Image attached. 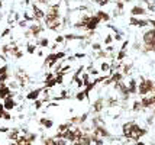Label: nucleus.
<instances>
[{
  "instance_id": "nucleus-1",
  "label": "nucleus",
  "mask_w": 155,
  "mask_h": 145,
  "mask_svg": "<svg viewBox=\"0 0 155 145\" xmlns=\"http://www.w3.org/2000/svg\"><path fill=\"white\" fill-rule=\"evenodd\" d=\"M143 41V52H152L155 51V28L148 29L142 35Z\"/></svg>"
},
{
  "instance_id": "nucleus-2",
  "label": "nucleus",
  "mask_w": 155,
  "mask_h": 145,
  "mask_svg": "<svg viewBox=\"0 0 155 145\" xmlns=\"http://www.w3.org/2000/svg\"><path fill=\"white\" fill-rule=\"evenodd\" d=\"M154 89H155L154 81L149 80V78H143L142 77L139 84H138V93L141 96H148L149 93H154Z\"/></svg>"
},
{
  "instance_id": "nucleus-3",
  "label": "nucleus",
  "mask_w": 155,
  "mask_h": 145,
  "mask_svg": "<svg viewBox=\"0 0 155 145\" xmlns=\"http://www.w3.org/2000/svg\"><path fill=\"white\" fill-rule=\"evenodd\" d=\"M143 135H147V129H143V128H141L138 124H135V125H134V128H132V132H130V137H129V139L139 141Z\"/></svg>"
},
{
  "instance_id": "nucleus-4",
  "label": "nucleus",
  "mask_w": 155,
  "mask_h": 145,
  "mask_svg": "<svg viewBox=\"0 0 155 145\" xmlns=\"http://www.w3.org/2000/svg\"><path fill=\"white\" fill-rule=\"evenodd\" d=\"M100 19L97 18V16H90V19H88V22H87V25H86V29L87 31H96L97 29V26L100 25Z\"/></svg>"
},
{
  "instance_id": "nucleus-5",
  "label": "nucleus",
  "mask_w": 155,
  "mask_h": 145,
  "mask_svg": "<svg viewBox=\"0 0 155 145\" xmlns=\"http://www.w3.org/2000/svg\"><path fill=\"white\" fill-rule=\"evenodd\" d=\"M129 21H130L129 22L130 25L138 26V28H145V26H148L149 25V19H138V18H135V16H132Z\"/></svg>"
},
{
  "instance_id": "nucleus-6",
  "label": "nucleus",
  "mask_w": 155,
  "mask_h": 145,
  "mask_svg": "<svg viewBox=\"0 0 155 145\" xmlns=\"http://www.w3.org/2000/svg\"><path fill=\"white\" fill-rule=\"evenodd\" d=\"M12 96V91H10V89L7 87L5 83H0V99H6V97Z\"/></svg>"
},
{
  "instance_id": "nucleus-7",
  "label": "nucleus",
  "mask_w": 155,
  "mask_h": 145,
  "mask_svg": "<svg viewBox=\"0 0 155 145\" xmlns=\"http://www.w3.org/2000/svg\"><path fill=\"white\" fill-rule=\"evenodd\" d=\"M3 104H5V109H6V110H12V109L16 107V102H15V99L12 96L6 97V99L3 100Z\"/></svg>"
},
{
  "instance_id": "nucleus-8",
  "label": "nucleus",
  "mask_w": 155,
  "mask_h": 145,
  "mask_svg": "<svg viewBox=\"0 0 155 145\" xmlns=\"http://www.w3.org/2000/svg\"><path fill=\"white\" fill-rule=\"evenodd\" d=\"M147 9L142 6H134L132 9H130V13H132V16H143V15H147Z\"/></svg>"
},
{
  "instance_id": "nucleus-9",
  "label": "nucleus",
  "mask_w": 155,
  "mask_h": 145,
  "mask_svg": "<svg viewBox=\"0 0 155 145\" xmlns=\"http://www.w3.org/2000/svg\"><path fill=\"white\" fill-rule=\"evenodd\" d=\"M134 125H135V122H126V124H123V126H122V132H123V135H125L126 138L130 137V132H132Z\"/></svg>"
},
{
  "instance_id": "nucleus-10",
  "label": "nucleus",
  "mask_w": 155,
  "mask_h": 145,
  "mask_svg": "<svg viewBox=\"0 0 155 145\" xmlns=\"http://www.w3.org/2000/svg\"><path fill=\"white\" fill-rule=\"evenodd\" d=\"M32 12H34L35 21H41V19H44V18H45V13H44L39 7L36 6V5H32Z\"/></svg>"
},
{
  "instance_id": "nucleus-11",
  "label": "nucleus",
  "mask_w": 155,
  "mask_h": 145,
  "mask_svg": "<svg viewBox=\"0 0 155 145\" xmlns=\"http://www.w3.org/2000/svg\"><path fill=\"white\" fill-rule=\"evenodd\" d=\"M93 139H91V135H83L74 145H91Z\"/></svg>"
},
{
  "instance_id": "nucleus-12",
  "label": "nucleus",
  "mask_w": 155,
  "mask_h": 145,
  "mask_svg": "<svg viewBox=\"0 0 155 145\" xmlns=\"http://www.w3.org/2000/svg\"><path fill=\"white\" fill-rule=\"evenodd\" d=\"M57 61H58L57 54H49V55L47 57V60H45V67H52Z\"/></svg>"
},
{
  "instance_id": "nucleus-13",
  "label": "nucleus",
  "mask_w": 155,
  "mask_h": 145,
  "mask_svg": "<svg viewBox=\"0 0 155 145\" xmlns=\"http://www.w3.org/2000/svg\"><path fill=\"white\" fill-rule=\"evenodd\" d=\"M103 107H104V102H103V99H97L93 104V109H94L96 113H100L103 110Z\"/></svg>"
},
{
  "instance_id": "nucleus-14",
  "label": "nucleus",
  "mask_w": 155,
  "mask_h": 145,
  "mask_svg": "<svg viewBox=\"0 0 155 145\" xmlns=\"http://www.w3.org/2000/svg\"><path fill=\"white\" fill-rule=\"evenodd\" d=\"M41 91H42V89H36V90H34V91H31L29 94H26V99L28 100H38Z\"/></svg>"
},
{
  "instance_id": "nucleus-15",
  "label": "nucleus",
  "mask_w": 155,
  "mask_h": 145,
  "mask_svg": "<svg viewBox=\"0 0 155 145\" xmlns=\"http://www.w3.org/2000/svg\"><path fill=\"white\" fill-rule=\"evenodd\" d=\"M128 89H129V91H130V94L138 93V84H136L135 78H130V81H129V84H128Z\"/></svg>"
},
{
  "instance_id": "nucleus-16",
  "label": "nucleus",
  "mask_w": 155,
  "mask_h": 145,
  "mask_svg": "<svg viewBox=\"0 0 155 145\" xmlns=\"http://www.w3.org/2000/svg\"><path fill=\"white\" fill-rule=\"evenodd\" d=\"M96 16L100 19L101 22H107V21H110V15H107L106 12H103V10H99L97 13H96Z\"/></svg>"
},
{
  "instance_id": "nucleus-17",
  "label": "nucleus",
  "mask_w": 155,
  "mask_h": 145,
  "mask_svg": "<svg viewBox=\"0 0 155 145\" xmlns=\"http://www.w3.org/2000/svg\"><path fill=\"white\" fill-rule=\"evenodd\" d=\"M122 78H123V73H115L113 76L110 77V80H112V83H120L122 81Z\"/></svg>"
},
{
  "instance_id": "nucleus-18",
  "label": "nucleus",
  "mask_w": 155,
  "mask_h": 145,
  "mask_svg": "<svg viewBox=\"0 0 155 145\" xmlns=\"http://www.w3.org/2000/svg\"><path fill=\"white\" fill-rule=\"evenodd\" d=\"M39 124H41V125H44V126H45L47 129H49V128H52L54 122H52L51 119H45V117H42V119L39 120Z\"/></svg>"
},
{
  "instance_id": "nucleus-19",
  "label": "nucleus",
  "mask_w": 155,
  "mask_h": 145,
  "mask_svg": "<svg viewBox=\"0 0 155 145\" xmlns=\"http://www.w3.org/2000/svg\"><path fill=\"white\" fill-rule=\"evenodd\" d=\"M52 145H67V139L55 137V138H52Z\"/></svg>"
},
{
  "instance_id": "nucleus-20",
  "label": "nucleus",
  "mask_w": 155,
  "mask_h": 145,
  "mask_svg": "<svg viewBox=\"0 0 155 145\" xmlns=\"http://www.w3.org/2000/svg\"><path fill=\"white\" fill-rule=\"evenodd\" d=\"M41 31H42V28H41L39 25H32V26H31V32H32L34 36H38V35L41 34Z\"/></svg>"
},
{
  "instance_id": "nucleus-21",
  "label": "nucleus",
  "mask_w": 155,
  "mask_h": 145,
  "mask_svg": "<svg viewBox=\"0 0 155 145\" xmlns=\"http://www.w3.org/2000/svg\"><path fill=\"white\" fill-rule=\"evenodd\" d=\"M81 80H83V83H84L86 87L90 86V74H88V73H84V74L81 76Z\"/></svg>"
},
{
  "instance_id": "nucleus-22",
  "label": "nucleus",
  "mask_w": 155,
  "mask_h": 145,
  "mask_svg": "<svg viewBox=\"0 0 155 145\" xmlns=\"http://www.w3.org/2000/svg\"><path fill=\"white\" fill-rule=\"evenodd\" d=\"M87 97V94H86V91L83 90V91H80V93H77V96H75V99L78 100V102H81V100H84Z\"/></svg>"
},
{
  "instance_id": "nucleus-23",
  "label": "nucleus",
  "mask_w": 155,
  "mask_h": 145,
  "mask_svg": "<svg viewBox=\"0 0 155 145\" xmlns=\"http://www.w3.org/2000/svg\"><path fill=\"white\" fill-rule=\"evenodd\" d=\"M132 109H134L135 112H138V110H141V109H143V107H142V103H141V102H134Z\"/></svg>"
},
{
  "instance_id": "nucleus-24",
  "label": "nucleus",
  "mask_w": 155,
  "mask_h": 145,
  "mask_svg": "<svg viewBox=\"0 0 155 145\" xmlns=\"http://www.w3.org/2000/svg\"><path fill=\"white\" fill-rule=\"evenodd\" d=\"M125 57H126V49H120L119 54H117V61H122Z\"/></svg>"
},
{
  "instance_id": "nucleus-25",
  "label": "nucleus",
  "mask_w": 155,
  "mask_h": 145,
  "mask_svg": "<svg viewBox=\"0 0 155 145\" xmlns=\"http://www.w3.org/2000/svg\"><path fill=\"white\" fill-rule=\"evenodd\" d=\"M100 70H101V71H104V73H106V71H109V70H110V64H109V62H101Z\"/></svg>"
},
{
  "instance_id": "nucleus-26",
  "label": "nucleus",
  "mask_w": 155,
  "mask_h": 145,
  "mask_svg": "<svg viewBox=\"0 0 155 145\" xmlns=\"http://www.w3.org/2000/svg\"><path fill=\"white\" fill-rule=\"evenodd\" d=\"M93 2H94V3H97L99 6H106L110 0H93Z\"/></svg>"
},
{
  "instance_id": "nucleus-27",
  "label": "nucleus",
  "mask_w": 155,
  "mask_h": 145,
  "mask_svg": "<svg viewBox=\"0 0 155 145\" xmlns=\"http://www.w3.org/2000/svg\"><path fill=\"white\" fill-rule=\"evenodd\" d=\"M112 41H113V36H112V35H107V36L104 38V44H106V45L112 44Z\"/></svg>"
},
{
  "instance_id": "nucleus-28",
  "label": "nucleus",
  "mask_w": 155,
  "mask_h": 145,
  "mask_svg": "<svg viewBox=\"0 0 155 145\" xmlns=\"http://www.w3.org/2000/svg\"><path fill=\"white\" fill-rule=\"evenodd\" d=\"M41 47H48V45H49V41H48L47 38H44V39H42V41H41V44H39Z\"/></svg>"
},
{
  "instance_id": "nucleus-29",
  "label": "nucleus",
  "mask_w": 155,
  "mask_h": 145,
  "mask_svg": "<svg viewBox=\"0 0 155 145\" xmlns=\"http://www.w3.org/2000/svg\"><path fill=\"white\" fill-rule=\"evenodd\" d=\"M28 52H29V54H34L35 52V45H28Z\"/></svg>"
},
{
  "instance_id": "nucleus-30",
  "label": "nucleus",
  "mask_w": 155,
  "mask_h": 145,
  "mask_svg": "<svg viewBox=\"0 0 155 145\" xmlns=\"http://www.w3.org/2000/svg\"><path fill=\"white\" fill-rule=\"evenodd\" d=\"M64 39H65L64 36H57V38H55V42H57V44H60V42H64Z\"/></svg>"
},
{
  "instance_id": "nucleus-31",
  "label": "nucleus",
  "mask_w": 155,
  "mask_h": 145,
  "mask_svg": "<svg viewBox=\"0 0 155 145\" xmlns=\"http://www.w3.org/2000/svg\"><path fill=\"white\" fill-rule=\"evenodd\" d=\"M100 48H101L100 44H93V49H96V51H100Z\"/></svg>"
},
{
  "instance_id": "nucleus-32",
  "label": "nucleus",
  "mask_w": 155,
  "mask_h": 145,
  "mask_svg": "<svg viewBox=\"0 0 155 145\" xmlns=\"http://www.w3.org/2000/svg\"><path fill=\"white\" fill-rule=\"evenodd\" d=\"M41 106H42V102H41V100H36V102H35V107H36V109H39Z\"/></svg>"
},
{
  "instance_id": "nucleus-33",
  "label": "nucleus",
  "mask_w": 155,
  "mask_h": 145,
  "mask_svg": "<svg viewBox=\"0 0 155 145\" xmlns=\"http://www.w3.org/2000/svg\"><path fill=\"white\" fill-rule=\"evenodd\" d=\"M57 57H58V60H61V58L65 57V52H57Z\"/></svg>"
},
{
  "instance_id": "nucleus-34",
  "label": "nucleus",
  "mask_w": 155,
  "mask_h": 145,
  "mask_svg": "<svg viewBox=\"0 0 155 145\" xmlns=\"http://www.w3.org/2000/svg\"><path fill=\"white\" fill-rule=\"evenodd\" d=\"M3 117H5V119H6V120H9V119H10V115H9V113H7V112H5V115H3Z\"/></svg>"
},
{
  "instance_id": "nucleus-35",
  "label": "nucleus",
  "mask_w": 155,
  "mask_h": 145,
  "mask_svg": "<svg viewBox=\"0 0 155 145\" xmlns=\"http://www.w3.org/2000/svg\"><path fill=\"white\" fill-rule=\"evenodd\" d=\"M149 25H152V26L155 28V18L154 19H149Z\"/></svg>"
},
{
  "instance_id": "nucleus-36",
  "label": "nucleus",
  "mask_w": 155,
  "mask_h": 145,
  "mask_svg": "<svg viewBox=\"0 0 155 145\" xmlns=\"http://www.w3.org/2000/svg\"><path fill=\"white\" fill-rule=\"evenodd\" d=\"M38 2H39V3H45V5H48L51 0H38Z\"/></svg>"
},
{
  "instance_id": "nucleus-37",
  "label": "nucleus",
  "mask_w": 155,
  "mask_h": 145,
  "mask_svg": "<svg viewBox=\"0 0 155 145\" xmlns=\"http://www.w3.org/2000/svg\"><path fill=\"white\" fill-rule=\"evenodd\" d=\"M135 145H147V144H145V142H142V141H136Z\"/></svg>"
},
{
  "instance_id": "nucleus-38",
  "label": "nucleus",
  "mask_w": 155,
  "mask_h": 145,
  "mask_svg": "<svg viewBox=\"0 0 155 145\" xmlns=\"http://www.w3.org/2000/svg\"><path fill=\"white\" fill-rule=\"evenodd\" d=\"M125 2H129V0H125Z\"/></svg>"
}]
</instances>
